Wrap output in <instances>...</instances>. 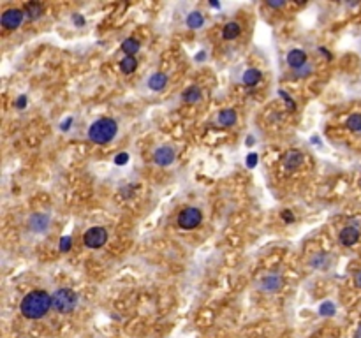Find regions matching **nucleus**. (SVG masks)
Segmentation results:
<instances>
[{"label":"nucleus","mask_w":361,"mask_h":338,"mask_svg":"<svg viewBox=\"0 0 361 338\" xmlns=\"http://www.w3.org/2000/svg\"><path fill=\"white\" fill-rule=\"evenodd\" d=\"M166 85H167V76L162 72L151 74L150 80H148V86H150V90H154V92H161Z\"/></svg>","instance_id":"obj_14"},{"label":"nucleus","mask_w":361,"mask_h":338,"mask_svg":"<svg viewBox=\"0 0 361 338\" xmlns=\"http://www.w3.org/2000/svg\"><path fill=\"white\" fill-rule=\"evenodd\" d=\"M53 307V296L46 291H32L22 299L20 310L27 319H41L51 310Z\"/></svg>","instance_id":"obj_1"},{"label":"nucleus","mask_w":361,"mask_h":338,"mask_svg":"<svg viewBox=\"0 0 361 338\" xmlns=\"http://www.w3.org/2000/svg\"><path fill=\"white\" fill-rule=\"evenodd\" d=\"M266 6H268V7H273V9H280V7H284V0H278V2L268 0V2H266Z\"/></svg>","instance_id":"obj_29"},{"label":"nucleus","mask_w":361,"mask_h":338,"mask_svg":"<svg viewBox=\"0 0 361 338\" xmlns=\"http://www.w3.org/2000/svg\"><path fill=\"white\" fill-rule=\"evenodd\" d=\"M252 143H254V138H252V136H250V138L247 139V145H252Z\"/></svg>","instance_id":"obj_39"},{"label":"nucleus","mask_w":361,"mask_h":338,"mask_svg":"<svg viewBox=\"0 0 361 338\" xmlns=\"http://www.w3.org/2000/svg\"><path fill=\"white\" fill-rule=\"evenodd\" d=\"M74 23L78 25V27H81V25H85V20L81 18L80 14H74Z\"/></svg>","instance_id":"obj_34"},{"label":"nucleus","mask_w":361,"mask_h":338,"mask_svg":"<svg viewBox=\"0 0 361 338\" xmlns=\"http://www.w3.org/2000/svg\"><path fill=\"white\" fill-rule=\"evenodd\" d=\"M321 314L322 315H333L335 314V305L333 303H322L321 305Z\"/></svg>","instance_id":"obj_25"},{"label":"nucleus","mask_w":361,"mask_h":338,"mask_svg":"<svg viewBox=\"0 0 361 338\" xmlns=\"http://www.w3.org/2000/svg\"><path fill=\"white\" fill-rule=\"evenodd\" d=\"M247 166L249 167H256L257 166V155L256 154H249L247 155Z\"/></svg>","instance_id":"obj_28"},{"label":"nucleus","mask_w":361,"mask_h":338,"mask_svg":"<svg viewBox=\"0 0 361 338\" xmlns=\"http://www.w3.org/2000/svg\"><path fill=\"white\" fill-rule=\"evenodd\" d=\"M196 60H204V51H201L198 57H196Z\"/></svg>","instance_id":"obj_37"},{"label":"nucleus","mask_w":361,"mask_h":338,"mask_svg":"<svg viewBox=\"0 0 361 338\" xmlns=\"http://www.w3.org/2000/svg\"><path fill=\"white\" fill-rule=\"evenodd\" d=\"M241 34V27L238 25L236 22H229L227 25L224 27V30H222V37L225 41H233V39H236L238 35Z\"/></svg>","instance_id":"obj_15"},{"label":"nucleus","mask_w":361,"mask_h":338,"mask_svg":"<svg viewBox=\"0 0 361 338\" xmlns=\"http://www.w3.org/2000/svg\"><path fill=\"white\" fill-rule=\"evenodd\" d=\"M310 72H312V65H305V67H301V72H298V76H307Z\"/></svg>","instance_id":"obj_33"},{"label":"nucleus","mask_w":361,"mask_h":338,"mask_svg":"<svg viewBox=\"0 0 361 338\" xmlns=\"http://www.w3.org/2000/svg\"><path fill=\"white\" fill-rule=\"evenodd\" d=\"M287 64H289L291 69H301L305 67L307 64V53L303 51V49H291L289 53H287Z\"/></svg>","instance_id":"obj_11"},{"label":"nucleus","mask_w":361,"mask_h":338,"mask_svg":"<svg viewBox=\"0 0 361 338\" xmlns=\"http://www.w3.org/2000/svg\"><path fill=\"white\" fill-rule=\"evenodd\" d=\"M118 133V125L113 118H101V120L93 122L88 130L90 141L97 143V145H104V143L111 141Z\"/></svg>","instance_id":"obj_2"},{"label":"nucleus","mask_w":361,"mask_h":338,"mask_svg":"<svg viewBox=\"0 0 361 338\" xmlns=\"http://www.w3.org/2000/svg\"><path fill=\"white\" fill-rule=\"evenodd\" d=\"M356 338H361V324H359V328H358V331H356Z\"/></svg>","instance_id":"obj_38"},{"label":"nucleus","mask_w":361,"mask_h":338,"mask_svg":"<svg viewBox=\"0 0 361 338\" xmlns=\"http://www.w3.org/2000/svg\"><path fill=\"white\" fill-rule=\"evenodd\" d=\"M204 25V16L199 11H194L187 16V27L188 28H201Z\"/></svg>","instance_id":"obj_21"},{"label":"nucleus","mask_w":361,"mask_h":338,"mask_svg":"<svg viewBox=\"0 0 361 338\" xmlns=\"http://www.w3.org/2000/svg\"><path fill=\"white\" fill-rule=\"evenodd\" d=\"M282 164H284V167L287 171H294L296 167H299L303 164V155L301 152L298 150H289L287 154L284 155V160H282Z\"/></svg>","instance_id":"obj_12"},{"label":"nucleus","mask_w":361,"mask_h":338,"mask_svg":"<svg viewBox=\"0 0 361 338\" xmlns=\"http://www.w3.org/2000/svg\"><path fill=\"white\" fill-rule=\"evenodd\" d=\"M78 305V296L72 289H59L53 294V308L60 314H71Z\"/></svg>","instance_id":"obj_3"},{"label":"nucleus","mask_w":361,"mask_h":338,"mask_svg":"<svg viewBox=\"0 0 361 338\" xmlns=\"http://www.w3.org/2000/svg\"><path fill=\"white\" fill-rule=\"evenodd\" d=\"M354 282H356V286H358L359 289H361V270L354 275Z\"/></svg>","instance_id":"obj_35"},{"label":"nucleus","mask_w":361,"mask_h":338,"mask_svg":"<svg viewBox=\"0 0 361 338\" xmlns=\"http://www.w3.org/2000/svg\"><path fill=\"white\" fill-rule=\"evenodd\" d=\"M203 220V213H201L199 208H194V206H188V208L182 210L178 215V226L182 229H194L198 228Z\"/></svg>","instance_id":"obj_4"},{"label":"nucleus","mask_w":361,"mask_h":338,"mask_svg":"<svg viewBox=\"0 0 361 338\" xmlns=\"http://www.w3.org/2000/svg\"><path fill=\"white\" fill-rule=\"evenodd\" d=\"M282 284H284V280H282L280 275L278 273H270L259 282V287H261V291H264V292H275V291L280 289Z\"/></svg>","instance_id":"obj_8"},{"label":"nucleus","mask_w":361,"mask_h":338,"mask_svg":"<svg viewBox=\"0 0 361 338\" xmlns=\"http://www.w3.org/2000/svg\"><path fill=\"white\" fill-rule=\"evenodd\" d=\"M278 96H280L282 99H284L286 101V104L289 106V109H296V104H294L293 102V99H291V96L287 92H284V90H280V92H278Z\"/></svg>","instance_id":"obj_26"},{"label":"nucleus","mask_w":361,"mask_h":338,"mask_svg":"<svg viewBox=\"0 0 361 338\" xmlns=\"http://www.w3.org/2000/svg\"><path fill=\"white\" fill-rule=\"evenodd\" d=\"M127 162H129V154H125V152H122V154H118L117 157H115V164H117V166H124Z\"/></svg>","instance_id":"obj_27"},{"label":"nucleus","mask_w":361,"mask_h":338,"mask_svg":"<svg viewBox=\"0 0 361 338\" xmlns=\"http://www.w3.org/2000/svg\"><path fill=\"white\" fill-rule=\"evenodd\" d=\"M27 106V96H20L18 97V101H16V108H20V109H23Z\"/></svg>","instance_id":"obj_30"},{"label":"nucleus","mask_w":361,"mask_h":338,"mask_svg":"<svg viewBox=\"0 0 361 338\" xmlns=\"http://www.w3.org/2000/svg\"><path fill=\"white\" fill-rule=\"evenodd\" d=\"M347 127H349L351 130H354V133L361 130V113L351 115V117L347 118Z\"/></svg>","instance_id":"obj_23"},{"label":"nucleus","mask_w":361,"mask_h":338,"mask_svg":"<svg viewBox=\"0 0 361 338\" xmlns=\"http://www.w3.org/2000/svg\"><path fill=\"white\" fill-rule=\"evenodd\" d=\"M310 265L314 266L315 270H326L328 265H330V259H328L326 252H319V254H315L314 257H312Z\"/></svg>","instance_id":"obj_20"},{"label":"nucleus","mask_w":361,"mask_h":338,"mask_svg":"<svg viewBox=\"0 0 361 338\" xmlns=\"http://www.w3.org/2000/svg\"><path fill=\"white\" fill-rule=\"evenodd\" d=\"M122 49L127 53V57H132L139 51V41L134 39V37H129L122 43Z\"/></svg>","instance_id":"obj_19"},{"label":"nucleus","mask_w":361,"mask_h":338,"mask_svg":"<svg viewBox=\"0 0 361 338\" xmlns=\"http://www.w3.org/2000/svg\"><path fill=\"white\" fill-rule=\"evenodd\" d=\"M72 247V238L71 236H64L62 240H60V250L62 252H69Z\"/></svg>","instance_id":"obj_24"},{"label":"nucleus","mask_w":361,"mask_h":338,"mask_svg":"<svg viewBox=\"0 0 361 338\" xmlns=\"http://www.w3.org/2000/svg\"><path fill=\"white\" fill-rule=\"evenodd\" d=\"M182 97L187 104H196V102L201 101V90L198 88V86H188L185 92H183Z\"/></svg>","instance_id":"obj_17"},{"label":"nucleus","mask_w":361,"mask_h":338,"mask_svg":"<svg viewBox=\"0 0 361 338\" xmlns=\"http://www.w3.org/2000/svg\"><path fill=\"white\" fill-rule=\"evenodd\" d=\"M210 7H215V9H219L220 4H219V2H210Z\"/></svg>","instance_id":"obj_36"},{"label":"nucleus","mask_w":361,"mask_h":338,"mask_svg":"<svg viewBox=\"0 0 361 338\" xmlns=\"http://www.w3.org/2000/svg\"><path fill=\"white\" fill-rule=\"evenodd\" d=\"M72 125V117H69V118H65V120L62 122V125H60V129L62 130H69V127Z\"/></svg>","instance_id":"obj_32"},{"label":"nucleus","mask_w":361,"mask_h":338,"mask_svg":"<svg viewBox=\"0 0 361 338\" xmlns=\"http://www.w3.org/2000/svg\"><path fill=\"white\" fill-rule=\"evenodd\" d=\"M83 241L88 249H101L108 241V231L104 228H90L83 236Z\"/></svg>","instance_id":"obj_5"},{"label":"nucleus","mask_w":361,"mask_h":338,"mask_svg":"<svg viewBox=\"0 0 361 338\" xmlns=\"http://www.w3.org/2000/svg\"><path fill=\"white\" fill-rule=\"evenodd\" d=\"M138 69V60L134 57H125L124 60L120 62V71L124 74H132Z\"/></svg>","instance_id":"obj_22"},{"label":"nucleus","mask_w":361,"mask_h":338,"mask_svg":"<svg viewBox=\"0 0 361 338\" xmlns=\"http://www.w3.org/2000/svg\"><path fill=\"white\" fill-rule=\"evenodd\" d=\"M23 20H25V12L22 9H7L2 14L0 22H2V27L7 28V30H16L23 23Z\"/></svg>","instance_id":"obj_6"},{"label":"nucleus","mask_w":361,"mask_h":338,"mask_svg":"<svg viewBox=\"0 0 361 338\" xmlns=\"http://www.w3.org/2000/svg\"><path fill=\"white\" fill-rule=\"evenodd\" d=\"M175 157H176V154H175V150L171 146H161V148H157L155 154H154L155 164H157V166H162V167L173 164Z\"/></svg>","instance_id":"obj_7"},{"label":"nucleus","mask_w":361,"mask_h":338,"mask_svg":"<svg viewBox=\"0 0 361 338\" xmlns=\"http://www.w3.org/2000/svg\"><path fill=\"white\" fill-rule=\"evenodd\" d=\"M261 81V71H257V69H247L243 74V83L247 86H254L257 85Z\"/></svg>","instance_id":"obj_18"},{"label":"nucleus","mask_w":361,"mask_h":338,"mask_svg":"<svg viewBox=\"0 0 361 338\" xmlns=\"http://www.w3.org/2000/svg\"><path fill=\"white\" fill-rule=\"evenodd\" d=\"M282 218H284L286 222H293L294 220V215L289 212V210H284V212H282Z\"/></svg>","instance_id":"obj_31"},{"label":"nucleus","mask_w":361,"mask_h":338,"mask_svg":"<svg viewBox=\"0 0 361 338\" xmlns=\"http://www.w3.org/2000/svg\"><path fill=\"white\" fill-rule=\"evenodd\" d=\"M340 243H342L344 247H352L356 241L359 240V231L358 228H354V226H347V228H344L340 231V236H338Z\"/></svg>","instance_id":"obj_10"},{"label":"nucleus","mask_w":361,"mask_h":338,"mask_svg":"<svg viewBox=\"0 0 361 338\" xmlns=\"http://www.w3.org/2000/svg\"><path fill=\"white\" fill-rule=\"evenodd\" d=\"M219 123L222 127H231L236 123V113L233 109H224L219 113Z\"/></svg>","instance_id":"obj_16"},{"label":"nucleus","mask_w":361,"mask_h":338,"mask_svg":"<svg viewBox=\"0 0 361 338\" xmlns=\"http://www.w3.org/2000/svg\"><path fill=\"white\" fill-rule=\"evenodd\" d=\"M50 226V217L46 213H34L28 218V229L34 231V233H43Z\"/></svg>","instance_id":"obj_9"},{"label":"nucleus","mask_w":361,"mask_h":338,"mask_svg":"<svg viewBox=\"0 0 361 338\" xmlns=\"http://www.w3.org/2000/svg\"><path fill=\"white\" fill-rule=\"evenodd\" d=\"M43 11H44V7H43V4H39V2L27 4L25 9H23L25 18L28 20V22H35V20H39L41 16H43Z\"/></svg>","instance_id":"obj_13"}]
</instances>
